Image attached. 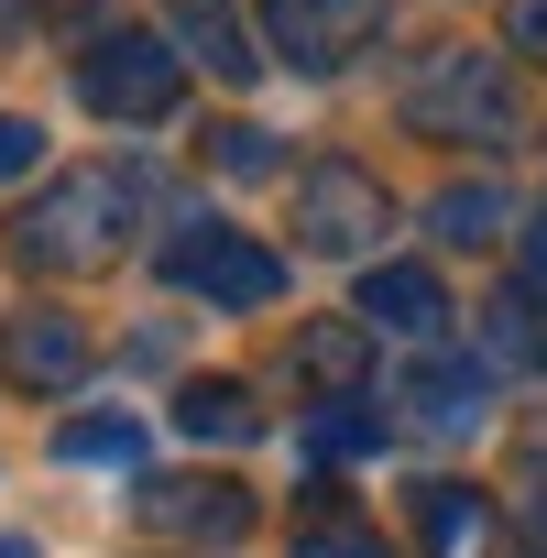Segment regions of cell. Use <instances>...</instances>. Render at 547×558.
Listing matches in <instances>:
<instances>
[{
  "mask_svg": "<svg viewBox=\"0 0 547 558\" xmlns=\"http://www.w3.org/2000/svg\"><path fill=\"white\" fill-rule=\"evenodd\" d=\"M427 230H438L449 252H493V241L514 230V208H503V186H438V197H427Z\"/></svg>",
  "mask_w": 547,
  "mask_h": 558,
  "instance_id": "9a60e30c",
  "label": "cell"
},
{
  "mask_svg": "<svg viewBox=\"0 0 547 558\" xmlns=\"http://www.w3.org/2000/svg\"><path fill=\"white\" fill-rule=\"evenodd\" d=\"M0 558H23V536H0Z\"/></svg>",
  "mask_w": 547,
  "mask_h": 558,
  "instance_id": "cb8c5ba5",
  "label": "cell"
},
{
  "mask_svg": "<svg viewBox=\"0 0 547 558\" xmlns=\"http://www.w3.org/2000/svg\"><path fill=\"white\" fill-rule=\"evenodd\" d=\"M165 274L208 307H274L285 296V263H274L252 230H219V219H175L165 230Z\"/></svg>",
  "mask_w": 547,
  "mask_h": 558,
  "instance_id": "5b68a950",
  "label": "cell"
},
{
  "mask_svg": "<svg viewBox=\"0 0 547 558\" xmlns=\"http://www.w3.org/2000/svg\"><path fill=\"white\" fill-rule=\"evenodd\" d=\"M493 558H547V536H525V525H493Z\"/></svg>",
  "mask_w": 547,
  "mask_h": 558,
  "instance_id": "7402d4cb",
  "label": "cell"
},
{
  "mask_svg": "<svg viewBox=\"0 0 547 558\" xmlns=\"http://www.w3.org/2000/svg\"><path fill=\"white\" fill-rule=\"evenodd\" d=\"M384 230H394V186H384L373 165H351V154H318V165L296 175V241H307V252H329V263H362Z\"/></svg>",
  "mask_w": 547,
  "mask_h": 558,
  "instance_id": "277c9868",
  "label": "cell"
},
{
  "mask_svg": "<svg viewBox=\"0 0 547 558\" xmlns=\"http://www.w3.org/2000/svg\"><path fill=\"white\" fill-rule=\"evenodd\" d=\"M285 373H296L307 395H329V405H362L373 329H362V318H318V329H296V340H285Z\"/></svg>",
  "mask_w": 547,
  "mask_h": 558,
  "instance_id": "8fae6325",
  "label": "cell"
},
{
  "mask_svg": "<svg viewBox=\"0 0 547 558\" xmlns=\"http://www.w3.org/2000/svg\"><path fill=\"white\" fill-rule=\"evenodd\" d=\"M88 329L66 318V307H23L12 329H0V373H12L23 395H66V384H88Z\"/></svg>",
  "mask_w": 547,
  "mask_h": 558,
  "instance_id": "9c48e42d",
  "label": "cell"
},
{
  "mask_svg": "<svg viewBox=\"0 0 547 558\" xmlns=\"http://www.w3.org/2000/svg\"><path fill=\"white\" fill-rule=\"evenodd\" d=\"M34 154H45V132H34L23 110H0V186H12V175H23Z\"/></svg>",
  "mask_w": 547,
  "mask_h": 558,
  "instance_id": "44dd1931",
  "label": "cell"
},
{
  "mask_svg": "<svg viewBox=\"0 0 547 558\" xmlns=\"http://www.w3.org/2000/svg\"><path fill=\"white\" fill-rule=\"evenodd\" d=\"M503 45L525 66H547V0H503Z\"/></svg>",
  "mask_w": 547,
  "mask_h": 558,
  "instance_id": "ffe728a7",
  "label": "cell"
},
{
  "mask_svg": "<svg viewBox=\"0 0 547 558\" xmlns=\"http://www.w3.org/2000/svg\"><path fill=\"white\" fill-rule=\"evenodd\" d=\"M208 165H219V175H274L285 154H274L263 121H219V132H208Z\"/></svg>",
  "mask_w": 547,
  "mask_h": 558,
  "instance_id": "ac0fdd59",
  "label": "cell"
},
{
  "mask_svg": "<svg viewBox=\"0 0 547 558\" xmlns=\"http://www.w3.org/2000/svg\"><path fill=\"white\" fill-rule=\"evenodd\" d=\"M482 395H493V384H482L471 362H416V373H405V427L471 438V427H482Z\"/></svg>",
  "mask_w": 547,
  "mask_h": 558,
  "instance_id": "7c38bea8",
  "label": "cell"
},
{
  "mask_svg": "<svg viewBox=\"0 0 547 558\" xmlns=\"http://www.w3.org/2000/svg\"><path fill=\"white\" fill-rule=\"evenodd\" d=\"M384 12H394V0H263V45L285 56L296 77H340V66L373 56Z\"/></svg>",
  "mask_w": 547,
  "mask_h": 558,
  "instance_id": "8992f818",
  "label": "cell"
},
{
  "mask_svg": "<svg viewBox=\"0 0 547 558\" xmlns=\"http://www.w3.org/2000/svg\"><path fill=\"white\" fill-rule=\"evenodd\" d=\"M143 208H154V186L132 175V165H66L23 219H12V263L23 274H110L121 252H132V230H143Z\"/></svg>",
  "mask_w": 547,
  "mask_h": 558,
  "instance_id": "6da1fadb",
  "label": "cell"
},
{
  "mask_svg": "<svg viewBox=\"0 0 547 558\" xmlns=\"http://www.w3.org/2000/svg\"><path fill=\"white\" fill-rule=\"evenodd\" d=\"M77 99L99 110V121H175V99H186V56L165 45V34H88V56H77Z\"/></svg>",
  "mask_w": 547,
  "mask_h": 558,
  "instance_id": "3957f363",
  "label": "cell"
},
{
  "mask_svg": "<svg viewBox=\"0 0 547 558\" xmlns=\"http://www.w3.org/2000/svg\"><path fill=\"white\" fill-rule=\"evenodd\" d=\"M525 263H536V286H547V197H536V219H525Z\"/></svg>",
  "mask_w": 547,
  "mask_h": 558,
  "instance_id": "603a6c76",
  "label": "cell"
},
{
  "mask_svg": "<svg viewBox=\"0 0 547 558\" xmlns=\"http://www.w3.org/2000/svg\"><path fill=\"white\" fill-rule=\"evenodd\" d=\"M351 318H362V329H384V340H416V351H438V340H449V286H438L427 263H373Z\"/></svg>",
  "mask_w": 547,
  "mask_h": 558,
  "instance_id": "30bf717a",
  "label": "cell"
},
{
  "mask_svg": "<svg viewBox=\"0 0 547 558\" xmlns=\"http://www.w3.org/2000/svg\"><path fill=\"white\" fill-rule=\"evenodd\" d=\"M373 438H384V427H373V416H351V405H329V416L307 427V449H329V460H362Z\"/></svg>",
  "mask_w": 547,
  "mask_h": 558,
  "instance_id": "d6986e66",
  "label": "cell"
},
{
  "mask_svg": "<svg viewBox=\"0 0 547 558\" xmlns=\"http://www.w3.org/2000/svg\"><path fill=\"white\" fill-rule=\"evenodd\" d=\"M132 514L154 536H197V547H241L252 536V493L219 482V471H165V482H132Z\"/></svg>",
  "mask_w": 547,
  "mask_h": 558,
  "instance_id": "52a82bcc",
  "label": "cell"
},
{
  "mask_svg": "<svg viewBox=\"0 0 547 558\" xmlns=\"http://www.w3.org/2000/svg\"><path fill=\"white\" fill-rule=\"evenodd\" d=\"M394 110H405V132H427V143H482V154H503V143L525 132L514 66H503L493 45H427V56L405 66Z\"/></svg>",
  "mask_w": 547,
  "mask_h": 558,
  "instance_id": "7a4b0ae2",
  "label": "cell"
},
{
  "mask_svg": "<svg viewBox=\"0 0 547 558\" xmlns=\"http://www.w3.org/2000/svg\"><path fill=\"white\" fill-rule=\"evenodd\" d=\"M56 460H143V416H77L56 427Z\"/></svg>",
  "mask_w": 547,
  "mask_h": 558,
  "instance_id": "e0dca14e",
  "label": "cell"
},
{
  "mask_svg": "<svg viewBox=\"0 0 547 558\" xmlns=\"http://www.w3.org/2000/svg\"><path fill=\"white\" fill-rule=\"evenodd\" d=\"M175 427H186V438H208V449H219V438L241 449V438L263 427V405H252V384H219V373H197V384H175Z\"/></svg>",
  "mask_w": 547,
  "mask_h": 558,
  "instance_id": "5bb4252c",
  "label": "cell"
},
{
  "mask_svg": "<svg viewBox=\"0 0 547 558\" xmlns=\"http://www.w3.org/2000/svg\"><path fill=\"white\" fill-rule=\"evenodd\" d=\"M154 34L197 66V77H263V45H252V23H241V0H154Z\"/></svg>",
  "mask_w": 547,
  "mask_h": 558,
  "instance_id": "ba28073f",
  "label": "cell"
},
{
  "mask_svg": "<svg viewBox=\"0 0 547 558\" xmlns=\"http://www.w3.org/2000/svg\"><path fill=\"white\" fill-rule=\"evenodd\" d=\"M318 493H329V482H318ZM296 558H394V547H384L362 514H340V493H329V504L296 525Z\"/></svg>",
  "mask_w": 547,
  "mask_h": 558,
  "instance_id": "2e32d148",
  "label": "cell"
},
{
  "mask_svg": "<svg viewBox=\"0 0 547 558\" xmlns=\"http://www.w3.org/2000/svg\"><path fill=\"white\" fill-rule=\"evenodd\" d=\"M416 536H427V558H471V547H493V504L471 482H427L416 493Z\"/></svg>",
  "mask_w": 547,
  "mask_h": 558,
  "instance_id": "4fadbf2b",
  "label": "cell"
}]
</instances>
